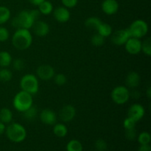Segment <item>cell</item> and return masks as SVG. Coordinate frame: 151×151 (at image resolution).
<instances>
[{
  "label": "cell",
  "instance_id": "cell-14",
  "mask_svg": "<svg viewBox=\"0 0 151 151\" xmlns=\"http://www.w3.org/2000/svg\"><path fill=\"white\" fill-rule=\"evenodd\" d=\"M32 28L33 32L37 36L44 37L46 36L50 32V26L47 22L44 21L38 20L33 24Z\"/></svg>",
  "mask_w": 151,
  "mask_h": 151
},
{
  "label": "cell",
  "instance_id": "cell-32",
  "mask_svg": "<svg viewBox=\"0 0 151 151\" xmlns=\"http://www.w3.org/2000/svg\"><path fill=\"white\" fill-rule=\"evenodd\" d=\"M94 147L97 151H106L107 150V143L105 140L99 139L95 142Z\"/></svg>",
  "mask_w": 151,
  "mask_h": 151
},
{
  "label": "cell",
  "instance_id": "cell-13",
  "mask_svg": "<svg viewBox=\"0 0 151 151\" xmlns=\"http://www.w3.org/2000/svg\"><path fill=\"white\" fill-rule=\"evenodd\" d=\"M40 119L45 125H53L56 123L57 116L52 110L50 109H46L41 111L40 113Z\"/></svg>",
  "mask_w": 151,
  "mask_h": 151
},
{
  "label": "cell",
  "instance_id": "cell-15",
  "mask_svg": "<svg viewBox=\"0 0 151 151\" xmlns=\"http://www.w3.org/2000/svg\"><path fill=\"white\" fill-rule=\"evenodd\" d=\"M55 19L60 23H66L70 19V12L65 7H58L53 11Z\"/></svg>",
  "mask_w": 151,
  "mask_h": 151
},
{
  "label": "cell",
  "instance_id": "cell-28",
  "mask_svg": "<svg viewBox=\"0 0 151 151\" xmlns=\"http://www.w3.org/2000/svg\"><path fill=\"white\" fill-rule=\"evenodd\" d=\"M91 43L94 47H101L105 43V38L99 33H95L91 36Z\"/></svg>",
  "mask_w": 151,
  "mask_h": 151
},
{
  "label": "cell",
  "instance_id": "cell-40",
  "mask_svg": "<svg viewBox=\"0 0 151 151\" xmlns=\"http://www.w3.org/2000/svg\"><path fill=\"white\" fill-rule=\"evenodd\" d=\"M5 124H4L3 122H1V121H0V136L2 135V134L5 132Z\"/></svg>",
  "mask_w": 151,
  "mask_h": 151
},
{
  "label": "cell",
  "instance_id": "cell-36",
  "mask_svg": "<svg viewBox=\"0 0 151 151\" xmlns=\"http://www.w3.org/2000/svg\"><path fill=\"white\" fill-rule=\"evenodd\" d=\"M125 137L128 140H131V141L135 139L137 137V133L135 128L125 130Z\"/></svg>",
  "mask_w": 151,
  "mask_h": 151
},
{
  "label": "cell",
  "instance_id": "cell-20",
  "mask_svg": "<svg viewBox=\"0 0 151 151\" xmlns=\"http://www.w3.org/2000/svg\"><path fill=\"white\" fill-rule=\"evenodd\" d=\"M12 63V56L8 52H0V66L3 68L7 67Z\"/></svg>",
  "mask_w": 151,
  "mask_h": 151
},
{
  "label": "cell",
  "instance_id": "cell-19",
  "mask_svg": "<svg viewBox=\"0 0 151 151\" xmlns=\"http://www.w3.org/2000/svg\"><path fill=\"white\" fill-rule=\"evenodd\" d=\"M53 133L56 137H60V138L66 137L68 133L67 127L63 123H55L53 128Z\"/></svg>",
  "mask_w": 151,
  "mask_h": 151
},
{
  "label": "cell",
  "instance_id": "cell-30",
  "mask_svg": "<svg viewBox=\"0 0 151 151\" xmlns=\"http://www.w3.org/2000/svg\"><path fill=\"white\" fill-rule=\"evenodd\" d=\"M142 51L147 56L151 55V38H147L142 42Z\"/></svg>",
  "mask_w": 151,
  "mask_h": 151
},
{
  "label": "cell",
  "instance_id": "cell-27",
  "mask_svg": "<svg viewBox=\"0 0 151 151\" xmlns=\"http://www.w3.org/2000/svg\"><path fill=\"white\" fill-rule=\"evenodd\" d=\"M13 78V74L9 69L3 68L0 69V81L1 82H8Z\"/></svg>",
  "mask_w": 151,
  "mask_h": 151
},
{
  "label": "cell",
  "instance_id": "cell-33",
  "mask_svg": "<svg viewBox=\"0 0 151 151\" xmlns=\"http://www.w3.org/2000/svg\"><path fill=\"white\" fill-rule=\"evenodd\" d=\"M136 124H137V122H136V121H134L132 118L128 116V117L125 118V120H124L123 126L125 130L131 129V128H135Z\"/></svg>",
  "mask_w": 151,
  "mask_h": 151
},
{
  "label": "cell",
  "instance_id": "cell-8",
  "mask_svg": "<svg viewBox=\"0 0 151 151\" xmlns=\"http://www.w3.org/2000/svg\"><path fill=\"white\" fill-rule=\"evenodd\" d=\"M111 35V41L113 44L117 46L124 45L126 41L131 38V35L128 28L118 29Z\"/></svg>",
  "mask_w": 151,
  "mask_h": 151
},
{
  "label": "cell",
  "instance_id": "cell-29",
  "mask_svg": "<svg viewBox=\"0 0 151 151\" xmlns=\"http://www.w3.org/2000/svg\"><path fill=\"white\" fill-rule=\"evenodd\" d=\"M137 139L140 145H148L151 141V136L148 132L144 131L139 135Z\"/></svg>",
  "mask_w": 151,
  "mask_h": 151
},
{
  "label": "cell",
  "instance_id": "cell-38",
  "mask_svg": "<svg viewBox=\"0 0 151 151\" xmlns=\"http://www.w3.org/2000/svg\"><path fill=\"white\" fill-rule=\"evenodd\" d=\"M29 13H30L31 16H32V19H34L35 22H36V21L39 20L40 15H41V13L39 12V10H36V9H34V10H29Z\"/></svg>",
  "mask_w": 151,
  "mask_h": 151
},
{
  "label": "cell",
  "instance_id": "cell-42",
  "mask_svg": "<svg viewBox=\"0 0 151 151\" xmlns=\"http://www.w3.org/2000/svg\"><path fill=\"white\" fill-rule=\"evenodd\" d=\"M146 94H147V98L150 99V97H151V88L150 87H149V88H147V91H146Z\"/></svg>",
  "mask_w": 151,
  "mask_h": 151
},
{
  "label": "cell",
  "instance_id": "cell-11",
  "mask_svg": "<svg viewBox=\"0 0 151 151\" xmlns=\"http://www.w3.org/2000/svg\"><path fill=\"white\" fill-rule=\"evenodd\" d=\"M36 74L38 78L43 81H50L53 78L55 74V69L50 65H41L38 67Z\"/></svg>",
  "mask_w": 151,
  "mask_h": 151
},
{
  "label": "cell",
  "instance_id": "cell-6",
  "mask_svg": "<svg viewBox=\"0 0 151 151\" xmlns=\"http://www.w3.org/2000/svg\"><path fill=\"white\" fill-rule=\"evenodd\" d=\"M128 29L131 37L139 39L147 35L148 32V25L144 20L137 19L131 23Z\"/></svg>",
  "mask_w": 151,
  "mask_h": 151
},
{
  "label": "cell",
  "instance_id": "cell-23",
  "mask_svg": "<svg viewBox=\"0 0 151 151\" xmlns=\"http://www.w3.org/2000/svg\"><path fill=\"white\" fill-rule=\"evenodd\" d=\"M38 10L41 14L50 15L53 11V5L50 1L44 0L38 5Z\"/></svg>",
  "mask_w": 151,
  "mask_h": 151
},
{
  "label": "cell",
  "instance_id": "cell-4",
  "mask_svg": "<svg viewBox=\"0 0 151 151\" xmlns=\"http://www.w3.org/2000/svg\"><path fill=\"white\" fill-rule=\"evenodd\" d=\"M35 23L29 10H22L12 21V26L17 29H30Z\"/></svg>",
  "mask_w": 151,
  "mask_h": 151
},
{
  "label": "cell",
  "instance_id": "cell-5",
  "mask_svg": "<svg viewBox=\"0 0 151 151\" xmlns=\"http://www.w3.org/2000/svg\"><path fill=\"white\" fill-rule=\"evenodd\" d=\"M20 87L22 91L35 94L39 89V83L38 78L32 74H27L24 75L20 81Z\"/></svg>",
  "mask_w": 151,
  "mask_h": 151
},
{
  "label": "cell",
  "instance_id": "cell-34",
  "mask_svg": "<svg viewBox=\"0 0 151 151\" xmlns=\"http://www.w3.org/2000/svg\"><path fill=\"white\" fill-rule=\"evenodd\" d=\"M25 66L24 61L22 59L17 58L13 61V68L16 71H22Z\"/></svg>",
  "mask_w": 151,
  "mask_h": 151
},
{
  "label": "cell",
  "instance_id": "cell-41",
  "mask_svg": "<svg viewBox=\"0 0 151 151\" xmlns=\"http://www.w3.org/2000/svg\"><path fill=\"white\" fill-rule=\"evenodd\" d=\"M44 0H29V2L31 3L32 4L35 6H38L41 2H43Z\"/></svg>",
  "mask_w": 151,
  "mask_h": 151
},
{
  "label": "cell",
  "instance_id": "cell-7",
  "mask_svg": "<svg viewBox=\"0 0 151 151\" xmlns=\"http://www.w3.org/2000/svg\"><path fill=\"white\" fill-rule=\"evenodd\" d=\"M111 99L116 104L122 105L129 100L131 93L126 86H118L115 87L111 91Z\"/></svg>",
  "mask_w": 151,
  "mask_h": 151
},
{
  "label": "cell",
  "instance_id": "cell-22",
  "mask_svg": "<svg viewBox=\"0 0 151 151\" xmlns=\"http://www.w3.org/2000/svg\"><path fill=\"white\" fill-rule=\"evenodd\" d=\"M97 33L101 35L104 38H106V37L110 36L112 34V27L109 24L103 23L102 22L100 26H99L98 29H97Z\"/></svg>",
  "mask_w": 151,
  "mask_h": 151
},
{
  "label": "cell",
  "instance_id": "cell-18",
  "mask_svg": "<svg viewBox=\"0 0 151 151\" xmlns=\"http://www.w3.org/2000/svg\"><path fill=\"white\" fill-rule=\"evenodd\" d=\"M13 120V113L7 108H3L0 110V121L4 124H9Z\"/></svg>",
  "mask_w": 151,
  "mask_h": 151
},
{
  "label": "cell",
  "instance_id": "cell-37",
  "mask_svg": "<svg viewBox=\"0 0 151 151\" xmlns=\"http://www.w3.org/2000/svg\"><path fill=\"white\" fill-rule=\"evenodd\" d=\"M63 7L66 8H73L78 4V0H61Z\"/></svg>",
  "mask_w": 151,
  "mask_h": 151
},
{
  "label": "cell",
  "instance_id": "cell-17",
  "mask_svg": "<svg viewBox=\"0 0 151 151\" xmlns=\"http://www.w3.org/2000/svg\"><path fill=\"white\" fill-rule=\"evenodd\" d=\"M140 81H141V78L139 73L136 72H131L127 75L125 83L129 88H135L139 86Z\"/></svg>",
  "mask_w": 151,
  "mask_h": 151
},
{
  "label": "cell",
  "instance_id": "cell-10",
  "mask_svg": "<svg viewBox=\"0 0 151 151\" xmlns=\"http://www.w3.org/2000/svg\"><path fill=\"white\" fill-rule=\"evenodd\" d=\"M76 115V109L72 105H66L60 109L59 116L63 122H69L75 118Z\"/></svg>",
  "mask_w": 151,
  "mask_h": 151
},
{
  "label": "cell",
  "instance_id": "cell-1",
  "mask_svg": "<svg viewBox=\"0 0 151 151\" xmlns=\"http://www.w3.org/2000/svg\"><path fill=\"white\" fill-rule=\"evenodd\" d=\"M12 43L14 47L19 50L29 48L32 43V35L29 29H17L12 37Z\"/></svg>",
  "mask_w": 151,
  "mask_h": 151
},
{
  "label": "cell",
  "instance_id": "cell-2",
  "mask_svg": "<svg viewBox=\"0 0 151 151\" xmlns=\"http://www.w3.org/2000/svg\"><path fill=\"white\" fill-rule=\"evenodd\" d=\"M6 136L9 140L15 143L23 142L27 137L26 129L19 123H11L6 128Z\"/></svg>",
  "mask_w": 151,
  "mask_h": 151
},
{
  "label": "cell",
  "instance_id": "cell-39",
  "mask_svg": "<svg viewBox=\"0 0 151 151\" xmlns=\"http://www.w3.org/2000/svg\"><path fill=\"white\" fill-rule=\"evenodd\" d=\"M138 151H151V147L150 145H140L139 147Z\"/></svg>",
  "mask_w": 151,
  "mask_h": 151
},
{
  "label": "cell",
  "instance_id": "cell-12",
  "mask_svg": "<svg viewBox=\"0 0 151 151\" xmlns=\"http://www.w3.org/2000/svg\"><path fill=\"white\" fill-rule=\"evenodd\" d=\"M145 111L144 107L142 105L135 103L132 105L128 109V116L132 118L134 121L137 122L142 119L143 116H145Z\"/></svg>",
  "mask_w": 151,
  "mask_h": 151
},
{
  "label": "cell",
  "instance_id": "cell-25",
  "mask_svg": "<svg viewBox=\"0 0 151 151\" xmlns=\"http://www.w3.org/2000/svg\"><path fill=\"white\" fill-rule=\"evenodd\" d=\"M67 151H83V145L80 141L77 139H72L66 145Z\"/></svg>",
  "mask_w": 151,
  "mask_h": 151
},
{
  "label": "cell",
  "instance_id": "cell-16",
  "mask_svg": "<svg viewBox=\"0 0 151 151\" xmlns=\"http://www.w3.org/2000/svg\"><path fill=\"white\" fill-rule=\"evenodd\" d=\"M102 10L107 15H114L119 10V4L116 0H104L102 3Z\"/></svg>",
  "mask_w": 151,
  "mask_h": 151
},
{
  "label": "cell",
  "instance_id": "cell-26",
  "mask_svg": "<svg viewBox=\"0 0 151 151\" xmlns=\"http://www.w3.org/2000/svg\"><path fill=\"white\" fill-rule=\"evenodd\" d=\"M24 115V117L27 120H32V119H35L38 114V110L35 106H31L29 109H27L24 112H22Z\"/></svg>",
  "mask_w": 151,
  "mask_h": 151
},
{
  "label": "cell",
  "instance_id": "cell-21",
  "mask_svg": "<svg viewBox=\"0 0 151 151\" xmlns=\"http://www.w3.org/2000/svg\"><path fill=\"white\" fill-rule=\"evenodd\" d=\"M102 23V21L99 18L97 17H89L86 20L85 25L87 28L93 30H96L98 29L99 26Z\"/></svg>",
  "mask_w": 151,
  "mask_h": 151
},
{
  "label": "cell",
  "instance_id": "cell-3",
  "mask_svg": "<svg viewBox=\"0 0 151 151\" xmlns=\"http://www.w3.org/2000/svg\"><path fill=\"white\" fill-rule=\"evenodd\" d=\"M32 95L24 91H21L16 94L13 100V107L19 112H24L32 106Z\"/></svg>",
  "mask_w": 151,
  "mask_h": 151
},
{
  "label": "cell",
  "instance_id": "cell-24",
  "mask_svg": "<svg viewBox=\"0 0 151 151\" xmlns=\"http://www.w3.org/2000/svg\"><path fill=\"white\" fill-rule=\"evenodd\" d=\"M10 10L5 6H0V25L6 23L10 18Z\"/></svg>",
  "mask_w": 151,
  "mask_h": 151
},
{
  "label": "cell",
  "instance_id": "cell-9",
  "mask_svg": "<svg viewBox=\"0 0 151 151\" xmlns=\"http://www.w3.org/2000/svg\"><path fill=\"white\" fill-rule=\"evenodd\" d=\"M124 45L125 50L131 55H137L142 51V41L138 38L131 37Z\"/></svg>",
  "mask_w": 151,
  "mask_h": 151
},
{
  "label": "cell",
  "instance_id": "cell-31",
  "mask_svg": "<svg viewBox=\"0 0 151 151\" xmlns=\"http://www.w3.org/2000/svg\"><path fill=\"white\" fill-rule=\"evenodd\" d=\"M53 78H54L55 83V84H57L58 86H63L66 83V81H67L66 75H63V74L62 73L55 75Z\"/></svg>",
  "mask_w": 151,
  "mask_h": 151
},
{
  "label": "cell",
  "instance_id": "cell-35",
  "mask_svg": "<svg viewBox=\"0 0 151 151\" xmlns=\"http://www.w3.org/2000/svg\"><path fill=\"white\" fill-rule=\"evenodd\" d=\"M10 37L8 29L4 27H0V42H4L7 41Z\"/></svg>",
  "mask_w": 151,
  "mask_h": 151
}]
</instances>
